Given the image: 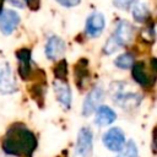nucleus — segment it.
Segmentation results:
<instances>
[{
    "instance_id": "obj_1",
    "label": "nucleus",
    "mask_w": 157,
    "mask_h": 157,
    "mask_svg": "<svg viewBox=\"0 0 157 157\" xmlns=\"http://www.w3.org/2000/svg\"><path fill=\"white\" fill-rule=\"evenodd\" d=\"M37 146L34 135L23 126L12 128L2 141V148L6 153L31 155Z\"/></svg>"
},
{
    "instance_id": "obj_2",
    "label": "nucleus",
    "mask_w": 157,
    "mask_h": 157,
    "mask_svg": "<svg viewBox=\"0 0 157 157\" xmlns=\"http://www.w3.org/2000/svg\"><path fill=\"white\" fill-rule=\"evenodd\" d=\"M132 38V26L124 20H120L113 32V34L109 37V39L105 42L103 47V53L107 55H110L115 53L118 49L125 47Z\"/></svg>"
},
{
    "instance_id": "obj_3",
    "label": "nucleus",
    "mask_w": 157,
    "mask_h": 157,
    "mask_svg": "<svg viewBox=\"0 0 157 157\" xmlns=\"http://www.w3.org/2000/svg\"><path fill=\"white\" fill-rule=\"evenodd\" d=\"M125 85L123 82H113L110 85V93L117 104L123 107L124 109H131L139 105L141 102V97L134 92H125Z\"/></svg>"
},
{
    "instance_id": "obj_4",
    "label": "nucleus",
    "mask_w": 157,
    "mask_h": 157,
    "mask_svg": "<svg viewBox=\"0 0 157 157\" xmlns=\"http://www.w3.org/2000/svg\"><path fill=\"white\" fill-rule=\"evenodd\" d=\"M93 151V134L87 126L80 129L77 134L76 146L74 151V157H91Z\"/></svg>"
},
{
    "instance_id": "obj_5",
    "label": "nucleus",
    "mask_w": 157,
    "mask_h": 157,
    "mask_svg": "<svg viewBox=\"0 0 157 157\" xmlns=\"http://www.w3.org/2000/svg\"><path fill=\"white\" fill-rule=\"evenodd\" d=\"M103 145L112 152H120L125 145V135L120 128H112L103 134Z\"/></svg>"
},
{
    "instance_id": "obj_6",
    "label": "nucleus",
    "mask_w": 157,
    "mask_h": 157,
    "mask_svg": "<svg viewBox=\"0 0 157 157\" xmlns=\"http://www.w3.org/2000/svg\"><path fill=\"white\" fill-rule=\"evenodd\" d=\"M103 97H104V92H103V88L101 86H96L93 87L88 94L86 96L85 101H83V105H82V114L85 117H88L91 115L93 112L97 110V108L99 107L101 102L103 101Z\"/></svg>"
},
{
    "instance_id": "obj_7",
    "label": "nucleus",
    "mask_w": 157,
    "mask_h": 157,
    "mask_svg": "<svg viewBox=\"0 0 157 157\" xmlns=\"http://www.w3.org/2000/svg\"><path fill=\"white\" fill-rule=\"evenodd\" d=\"M20 15L13 10H4L0 13V31L2 34H11L20 25Z\"/></svg>"
},
{
    "instance_id": "obj_8",
    "label": "nucleus",
    "mask_w": 157,
    "mask_h": 157,
    "mask_svg": "<svg viewBox=\"0 0 157 157\" xmlns=\"http://www.w3.org/2000/svg\"><path fill=\"white\" fill-rule=\"evenodd\" d=\"M16 91H17L16 80L13 77L11 67H10V65L4 64L0 67V93L10 94Z\"/></svg>"
},
{
    "instance_id": "obj_9",
    "label": "nucleus",
    "mask_w": 157,
    "mask_h": 157,
    "mask_svg": "<svg viewBox=\"0 0 157 157\" xmlns=\"http://www.w3.org/2000/svg\"><path fill=\"white\" fill-rule=\"evenodd\" d=\"M105 26V20L104 16L101 12H92L86 21V33L88 37L96 38L99 37L104 29Z\"/></svg>"
},
{
    "instance_id": "obj_10",
    "label": "nucleus",
    "mask_w": 157,
    "mask_h": 157,
    "mask_svg": "<svg viewBox=\"0 0 157 157\" xmlns=\"http://www.w3.org/2000/svg\"><path fill=\"white\" fill-rule=\"evenodd\" d=\"M45 56L50 60L60 59L65 53V43L60 37L52 36L45 43Z\"/></svg>"
},
{
    "instance_id": "obj_11",
    "label": "nucleus",
    "mask_w": 157,
    "mask_h": 157,
    "mask_svg": "<svg viewBox=\"0 0 157 157\" xmlns=\"http://www.w3.org/2000/svg\"><path fill=\"white\" fill-rule=\"evenodd\" d=\"M54 91H55L56 98L60 102V104L65 109H69L71 105V91H70L69 85L65 81L55 80L54 81Z\"/></svg>"
},
{
    "instance_id": "obj_12",
    "label": "nucleus",
    "mask_w": 157,
    "mask_h": 157,
    "mask_svg": "<svg viewBox=\"0 0 157 157\" xmlns=\"http://www.w3.org/2000/svg\"><path fill=\"white\" fill-rule=\"evenodd\" d=\"M16 56L18 59V74L23 80H27L31 75V50L27 48H22L16 52Z\"/></svg>"
},
{
    "instance_id": "obj_13",
    "label": "nucleus",
    "mask_w": 157,
    "mask_h": 157,
    "mask_svg": "<svg viewBox=\"0 0 157 157\" xmlns=\"http://www.w3.org/2000/svg\"><path fill=\"white\" fill-rule=\"evenodd\" d=\"M117 119V114L115 112L107 107V105H99L96 110V118H94V123L98 126H107L110 125L114 120Z\"/></svg>"
},
{
    "instance_id": "obj_14",
    "label": "nucleus",
    "mask_w": 157,
    "mask_h": 157,
    "mask_svg": "<svg viewBox=\"0 0 157 157\" xmlns=\"http://www.w3.org/2000/svg\"><path fill=\"white\" fill-rule=\"evenodd\" d=\"M75 77H76V85L82 90L85 83L90 80V72H88V63L85 58H82L75 66Z\"/></svg>"
},
{
    "instance_id": "obj_15",
    "label": "nucleus",
    "mask_w": 157,
    "mask_h": 157,
    "mask_svg": "<svg viewBox=\"0 0 157 157\" xmlns=\"http://www.w3.org/2000/svg\"><path fill=\"white\" fill-rule=\"evenodd\" d=\"M132 77L141 86L146 87V86H150V83H151L150 76L147 75L146 69H145V63H142V61H137L136 64L132 65Z\"/></svg>"
},
{
    "instance_id": "obj_16",
    "label": "nucleus",
    "mask_w": 157,
    "mask_h": 157,
    "mask_svg": "<svg viewBox=\"0 0 157 157\" xmlns=\"http://www.w3.org/2000/svg\"><path fill=\"white\" fill-rule=\"evenodd\" d=\"M132 16L135 18V21L137 22H145L148 17H150V9L148 6L140 1V2H136L132 7Z\"/></svg>"
},
{
    "instance_id": "obj_17",
    "label": "nucleus",
    "mask_w": 157,
    "mask_h": 157,
    "mask_svg": "<svg viewBox=\"0 0 157 157\" xmlns=\"http://www.w3.org/2000/svg\"><path fill=\"white\" fill-rule=\"evenodd\" d=\"M114 64H115V66H118L119 69H123V70L130 69L134 65V56L130 53H124L114 60Z\"/></svg>"
},
{
    "instance_id": "obj_18",
    "label": "nucleus",
    "mask_w": 157,
    "mask_h": 157,
    "mask_svg": "<svg viewBox=\"0 0 157 157\" xmlns=\"http://www.w3.org/2000/svg\"><path fill=\"white\" fill-rule=\"evenodd\" d=\"M118 157H139V151H137L135 142L132 140L125 142V145Z\"/></svg>"
},
{
    "instance_id": "obj_19",
    "label": "nucleus",
    "mask_w": 157,
    "mask_h": 157,
    "mask_svg": "<svg viewBox=\"0 0 157 157\" xmlns=\"http://www.w3.org/2000/svg\"><path fill=\"white\" fill-rule=\"evenodd\" d=\"M54 74H55V77L56 80H61V81H65L66 78V75H67V64L66 61L63 59L59 61V64L54 67Z\"/></svg>"
},
{
    "instance_id": "obj_20",
    "label": "nucleus",
    "mask_w": 157,
    "mask_h": 157,
    "mask_svg": "<svg viewBox=\"0 0 157 157\" xmlns=\"http://www.w3.org/2000/svg\"><path fill=\"white\" fill-rule=\"evenodd\" d=\"M135 0H113V4L115 7L118 9H121V10H128L132 4H134Z\"/></svg>"
},
{
    "instance_id": "obj_21",
    "label": "nucleus",
    "mask_w": 157,
    "mask_h": 157,
    "mask_svg": "<svg viewBox=\"0 0 157 157\" xmlns=\"http://www.w3.org/2000/svg\"><path fill=\"white\" fill-rule=\"evenodd\" d=\"M60 5L65 6V7H72V6H76L80 4L81 0H56Z\"/></svg>"
},
{
    "instance_id": "obj_22",
    "label": "nucleus",
    "mask_w": 157,
    "mask_h": 157,
    "mask_svg": "<svg viewBox=\"0 0 157 157\" xmlns=\"http://www.w3.org/2000/svg\"><path fill=\"white\" fill-rule=\"evenodd\" d=\"M9 1L16 7H25L26 6V0H9Z\"/></svg>"
},
{
    "instance_id": "obj_23",
    "label": "nucleus",
    "mask_w": 157,
    "mask_h": 157,
    "mask_svg": "<svg viewBox=\"0 0 157 157\" xmlns=\"http://www.w3.org/2000/svg\"><path fill=\"white\" fill-rule=\"evenodd\" d=\"M5 0H0V13L2 12V4H4Z\"/></svg>"
}]
</instances>
